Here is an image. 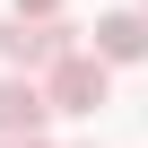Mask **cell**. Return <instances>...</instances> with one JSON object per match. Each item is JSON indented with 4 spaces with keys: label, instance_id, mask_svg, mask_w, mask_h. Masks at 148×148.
<instances>
[{
    "label": "cell",
    "instance_id": "obj_5",
    "mask_svg": "<svg viewBox=\"0 0 148 148\" xmlns=\"http://www.w3.org/2000/svg\"><path fill=\"white\" fill-rule=\"evenodd\" d=\"M9 18H61V0H18Z\"/></svg>",
    "mask_w": 148,
    "mask_h": 148
},
{
    "label": "cell",
    "instance_id": "obj_1",
    "mask_svg": "<svg viewBox=\"0 0 148 148\" xmlns=\"http://www.w3.org/2000/svg\"><path fill=\"white\" fill-rule=\"evenodd\" d=\"M105 87H113V70H105L96 52H79V44L44 70V105H52V113H96V105H105Z\"/></svg>",
    "mask_w": 148,
    "mask_h": 148
},
{
    "label": "cell",
    "instance_id": "obj_7",
    "mask_svg": "<svg viewBox=\"0 0 148 148\" xmlns=\"http://www.w3.org/2000/svg\"><path fill=\"white\" fill-rule=\"evenodd\" d=\"M139 18H148V0H139Z\"/></svg>",
    "mask_w": 148,
    "mask_h": 148
},
{
    "label": "cell",
    "instance_id": "obj_6",
    "mask_svg": "<svg viewBox=\"0 0 148 148\" xmlns=\"http://www.w3.org/2000/svg\"><path fill=\"white\" fill-rule=\"evenodd\" d=\"M0 148H52L44 131H9V139H0Z\"/></svg>",
    "mask_w": 148,
    "mask_h": 148
},
{
    "label": "cell",
    "instance_id": "obj_3",
    "mask_svg": "<svg viewBox=\"0 0 148 148\" xmlns=\"http://www.w3.org/2000/svg\"><path fill=\"white\" fill-rule=\"evenodd\" d=\"M87 52H96L105 70H131V61H148V18H139V9H105Z\"/></svg>",
    "mask_w": 148,
    "mask_h": 148
},
{
    "label": "cell",
    "instance_id": "obj_4",
    "mask_svg": "<svg viewBox=\"0 0 148 148\" xmlns=\"http://www.w3.org/2000/svg\"><path fill=\"white\" fill-rule=\"evenodd\" d=\"M44 122H52L44 79H35V70H9V79H0V139H9V131H44Z\"/></svg>",
    "mask_w": 148,
    "mask_h": 148
},
{
    "label": "cell",
    "instance_id": "obj_2",
    "mask_svg": "<svg viewBox=\"0 0 148 148\" xmlns=\"http://www.w3.org/2000/svg\"><path fill=\"white\" fill-rule=\"evenodd\" d=\"M70 44H79V35H70L61 18H9V26H0V61H9V70H52Z\"/></svg>",
    "mask_w": 148,
    "mask_h": 148
}]
</instances>
